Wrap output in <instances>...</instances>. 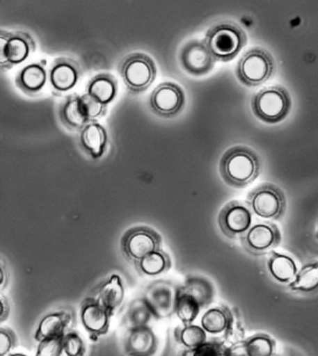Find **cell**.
<instances>
[{
    "mask_svg": "<svg viewBox=\"0 0 318 356\" xmlns=\"http://www.w3.org/2000/svg\"><path fill=\"white\" fill-rule=\"evenodd\" d=\"M260 160L248 147L235 146L224 153L219 163V172L227 184L242 188L253 183L260 174Z\"/></svg>",
    "mask_w": 318,
    "mask_h": 356,
    "instance_id": "1",
    "label": "cell"
},
{
    "mask_svg": "<svg viewBox=\"0 0 318 356\" xmlns=\"http://www.w3.org/2000/svg\"><path fill=\"white\" fill-rule=\"evenodd\" d=\"M204 41L216 62L227 63L234 60L243 50L248 37L238 24L223 22L210 27Z\"/></svg>",
    "mask_w": 318,
    "mask_h": 356,
    "instance_id": "2",
    "label": "cell"
},
{
    "mask_svg": "<svg viewBox=\"0 0 318 356\" xmlns=\"http://www.w3.org/2000/svg\"><path fill=\"white\" fill-rule=\"evenodd\" d=\"M123 83L132 94L146 92L157 76L155 62L143 53H134L123 57L119 65Z\"/></svg>",
    "mask_w": 318,
    "mask_h": 356,
    "instance_id": "3",
    "label": "cell"
},
{
    "mask_svg": "<svg viewBox=\"0 0 318 356\" xmlns=\"http://www.w3.org/2000/svg\"><path fill=\"white\" fill-rule=\"evenodd\" d=\"M292 108L289 92L282 86H270L260 90L251 100L255 116L266 123H278L286 119Z\"/></svg>",
    "mask_w": 318,
    "mask_h": 356,
    "instance_id": "4",
    "label": "cell"
},
{
    "mask_svg": "<svg viewBox=\"0 0 318 356\" xmlns=\"http://www.w3.org/2000/svg\"><path fill=\"white\" fill-rule=\"evenodd\" d=\"M275 60L265 49H251L242 56L237 67V76L241 83L257 87L268 81L275 72Z\"/></svg>",
    "mask_w": 318,
    "mask_h": 356,
    "instance_id": "5",
    "label": "cell"
},
{
    "mask_svg": "<svg viewBox=\"0 0 318 356\" xmlns=\"http://www.w3.org/2000/svg\"><path fill=\"white\" fill-rule=\"evenodd\" d=\"M246 204L253 215L267 220H279L283 218L287 208L283 191L271 183L254 188L246 197Z\"/></svg>",
    "mask_w": 318,
    "mask_h": 356,
    "instance_id": "6",
    "label": "cell"
},
{
    "mask_svg": "<svg viewBox=\"0 0 318 356\" xmlns=\"http://www.w3.org/2000/svg\"><path fill=\"white\" fill-rule=\"evenodd\" d=\"M35 42L29 33L24 31H0V67L1 70H12L21 65L35 53Z\"/></svg>",
    "mask_w": 318,
    "mask_h": 356,
    "instance_id": "7",
    "label": "cell"
},
{
    "mask_svg": "<svg viewBox=\"0 0 318 356\" xmlns=\"http://www.w3.org/2000/svg\"><path fill=\"white\" fill-rule=\"evenodd\" d=\"M160 234L149 227H134L128 229L122 239L123 254L134 264L141 261L149 254L161 250Z\"/></svg>",
    "mask_w": 318,
    "mask_h": 356,
    "instance_id": "8",
    "label": "cell"
},
{
    "mask_svg": "<svg viewBox=\"0 0 318 356\" xmlns=\"http://www.w3.org/2000/svg\"><path fill=\"white\" fill-rule=\"evenodd\" d=\"M178 289L177 284L166 280L155 281L148 286L143 300L155 318H169L175 314Z\"/></svg>",
    "mask_w": 318,
    "mask_h": 356,
    "instance_id": "9",
    "label": "cell"
},
{
    "mask_svg": "<svg viewBox=\"0 0 318 356\" xmlns=\"http://www.w3.org/2000/svg\"><path fill=\"white\" fill-rule=\"evenodd\" d=\"M240 239L248 254L264 256L278 248L281 242V232L276 224L263 222L252 226Z\"/></svg>",
    "mask_w": 318,
    "mask_h": 356,
    "instance_id": "10",
    "label": "cell"
},
{
    "mask_svg": "<svg viewBox=\"0 0 318 356\" xmlns=\"http://www.w3.org/2000/svg\"><path fill=\"white\" fill-rule=\"evenodd\" d=\"M185 92L175 82L166 81L158 85L150 97V106L158 116L173 118L180 114L185 105Z\"/></svg>",
    "mask_w": 318,
    "mask_h": 356,
    "instance_id": "11",
    "label": "cell"
},
{
    "mask_svg": "<svg viewBox=\"0 0 318 356\" xmlns=\"http://www.w3.org/2000/svg\"><path fill=\"white\" fill-rule=\"evenodd\" d=\"M252 216L253 213L248 204L232 201L225 205L219 213L218 226L225 236L237 239L251 228Z\"/></svg>",
    "mask_w": 318,
    "mask_h": 356,
    "instance_id": "12",
    "label": "cell"
},
{
    "mask_svg": "<svg viewBox=\"0 0 318 356\" xmlns=\"http://www.w3.org/2000/svg\"><path fill=\"white\" fill-rule=\"evenodd\" d=\"M181 67L191 75H207L215 67L216 60L210 54L204 40H193L181 49L180 54Z\"/></svg>",
    "mask_w": 318,
    "mask_h": 356,
    "instance_id": "13",
    "label": "cell"
},
{
    "mask_svg": "<svg viewBox=\"0 0 318 356\" xmlns=\"http://www.w3.org/2000/svg\"><path fill=\"white\" fill-rule=\"evenodd\" d=\"M81 76V67L75 60L59 57L49 70V81L54 94H65L74 89Z\"/></svg>",
    "mask_w": 318,
    "mask_h": 356,
    "instance_id": "14",
    "label": "cell"
},
{
    "mask_svg": "<svg viewBox=\"0 0 318 356\" xmlns=\"http://www.w3.org/2000/svg\"><path fill=\"white\" fill-rule=\"evenodd\" d=\"M78 140L79 147L88 157L100 160L108 147V131L97 120L90 122L79 131Z\"/></svg>",
    "mask_w": 318,
    "mask_h": 356,
    "instance_id": "15",
    "label": "cell"
},
{
    "mask_svg": "<svg viewBox=\"0 0 318 356\" xmlns=\"http://www.w3.org/2000/svg\"><path fill=\"white\" fill-rule=\"evenodd\" d=\"M111 318V314L95 300L94 297L87 298L81 303V323L90 336L98 338L108 333Z\"/></svg>",
    "mask_w": 318,
    "mask_h": 356,
    "instance_id": "16",
    "label": "cell"
},
{
    "mask_svg": "<svg viewBox=\"0 0 318 356\" xmlns=\"http://www.w3.org/2000/svg\"><path fill=\"white\" fill-rule=\"evenodd\" d=\"M48 79L46 61L41 60L22 67L16 75L15 84L24 95L35 97L42 91Z\"/></svg>",
    "mask_w": 318,
    "mask_h": 356,
    "instance_id": "17",
    "label": "cell"
},
{
    "mask_svg": "<svg viewBox=\"0 0 318 356\" xmlns=\"http://www.w3.org/2000/svg\"><path fill=\"white\" fill-rule=\"evenodd\" d=\"M125 346L129 356H152L157 350V337L149 325L128 328Z\"/></svg>",
    "mask_w": 318,
    "mask_h": 356,
    "instance_id": "18",
    "label": "cell"
},
{
    "mask_svg": "<svg viewBox=\"0 0 318 356\" xmlns=\"http://www.w3.org/2000/svg\"><path fill=\"white\" fill-rule=\"evenodd\" d=\"M125 295L122 278L118 275H112L98 286L94 298L112 316L122 306Z\"/></svg>",
    "mask_w": 318,
    "mask_h": 356,
    "instance_id": "19",
    "label": "cell"
},
{
    "mask_svg": "<svg viewBox=\"0 0 318 356\" xmlns=\"http://www.w3.org/2000/svg\"><path fill=\"white\" fill-rule=\"evenodd\" d=\"M59 120L70 131H81L90 122L85 111L81 95H68L59 106Z\"/></svg>",
    "mask_w": 318,
    "mask_h": 356,
    "instance_id": "20",
    "label": "cell"
},
{
    "mask_svg": "<svg viewBox=\"0 0 318 356\" xmlns=\"http://www.w3.org/2000/svg\"><path fill=\"white\" fill-rule=\"evenodd\" d=\"M119 91L117 79L109 73H100L90 79L86 92L102 105L109 106L115 100Z\"/></svg>",
    "mask_w": 318,
    "mask_h": 356,
    "instance_id": "21",
    "label": "cell"
},
{
    "mask_svg": "<svg viewBox=\"0 0 318 356\" xmlns=\"http://www.w3.org/2000/svg\"><path fill=\"white\" fill-rule=\"evenodd\" d=\"M266 268L273 281L287 286L294 280L298 273L297 264L292 257L276 252H271L269 256Z\"/></svg>",
    "mask_w": 318,
    "mask_h": 356,
    "instance_id": "22",
    "label": "cell"
},
{
    "mask_svg": "<svg viewBox=\"0 0 318 356\" xmlns=\"http://www.w3.org/2000/svg\"><path fill=\"white\" fill-rule=\"evenodd\" d=\"M71 321L70 314L67 312H54L43 317L38 325L35 339L38 342L43 339L64 336Z\"/></svg>",
    "mask_w": 318,
    "mask_h": 356,
    "instance_id": "23",
    "label": "cell"
},
{
    "mask_svg": "<svg viewBox=\"0 0 318 356\" xmlns=\"http://www.w3.org/2000/svg\"><path fill=\"white\" fill-rule=\"evenodd\" d=\"M180 286L199 303L202 309L212 303L215 291L213 284L207 279L200 276H189L185 283Z\"/></svg>",
    "mask_w": 318,
    "mask_h": 356,
    "instance_id": "24",
    "label": "cell"
},
{
    "mask_svg": "<svg viewBox=\"0 0 318 356\" xmlns=\"http://www.w3.org/2000/svg\"><path fill=\"white\" fill-rule=\"evenodd\" d=\"M287 287L290 291L301 294H312L318 291V261L304 265Z\"/></svg>",
    "mask_w": 318,
    "mask_h": 356,
    "instance_id": "25",
    "label": "cell"
},
{
    "mask_svg": "<svg viewBox=\"0 0 318 356\" xmlns=\"http://www.w3.org/2000/svg\"><path fill=\"white\" fill-rule=\"evenodd\" d=\"M231 309L225 305L214 307L205 312L201 319V327L211 335L224 334L228 327Z\"/></svg>",
    "mask_w": 318,
    "mask_h": 356,
    "instance_id": "26",
    "label": "cell"
},
{
    "mask_svg": "<svg viewBox=\"0 0 318 356\" xmlns=\"http://www.w3.org/2000/svg\"><path fill=\"white\" fill-rule=\"evenodd\" d=\"M136 270L145 276H158L168 272L172 266L171 259L166 252L159 250L149 254L141 261L136 263Z\"/></svg>",
    "mask_w": 318,
    "mask_h": 356,
    "instance_id": "27",
    "label": "cell"
},
{
    "mask_svg": "<svg viewBox=\"0 0 318 356\" xmlns=\"http://www.w3.org/2000/svg\"><path fill=\"white\" fill-rule=\"evenodd\" d=\"M201 306L181 286L178 289L177 306H175V314L183 325H191L198 317L201 312Z\"/></svg>",
    "mask_w": 318,
    "mask_h": 356,
    "instance_id": "28",
    "label": "cell"
},
{
    "mask_svg": "<svg viewBox=\"0 0 318 356\" xmlns=\"http://www.w3.org/2000/svg\"><path fill=\"white\" fill-rule=\"evenodd\" d=\"M175 339L186 349H193L207 341V332L204 328L196 325H183L175 330Z\"/></svg>",
    "mask_w": 318,
    "mask_h": 356,
    "instance_id": "29",
    "label": "cell"
},
{
    "mask_svg": "<svg viewBox=\"0 0 318 356\" xmlns=\"http://www.w3.org/2000/svg\"><path fill=\"white\" fill-rule=\"evenodd\" d=\"M246 356H273L276 352V341L267 334H256L243 343Z\"/></svg>",
    "mask_w": 318,
    "mask_h": 356,
    "instance_id": "30",
    "label": "cell"
},
{
    "mask_svg": "<svg viewBox=\"0 0 318 356\" xmlns=\"http://www.w3.org/2000/svg\"><path fill=\"white\" fill-rule=\"evenodd\" d=\"M153 314L149 307L147 306L143 298L134 300L131 304L127 314H126V321L129 328L141 327V325H148Z\"/></svg>",
    "mask_w": 318,
    "mask_h": 356,
    "instance_id": "31",
    "label": "cell"
},
{
    "mask_svg": "<svg viewBox=\"0 0 318 356\" xmlns=\"http://www.w3.org/2000/svg\"><path fill=\"white\" fill-rule=\"evenodd\" d=\"M180 356H230V352L222 342L210 341L193 349L185 350Z\"/></svg>",
    "mask_w": 318,
    "mask_h": 356,
    "instance_id": "32",
    "label": "cell"
},
{
    "mask_svg": "<svg viewBox=\"0 0 318 356\" xmlns=\"http://www.w3.org/2000/svg\"><path fill=\"white\" fill-rule=\"evenodd\" d=\"M224 335L227 342L232 344V346H237V345L242 343L244 336H245V330H244L242 322H241L240 314L235 313L232 309L230 314L228 327L225 331Z\"/></svg>",
    "mask_w": 318,
    "mask_h": 356,
    "instance_id": "33",
    "label": "cell"
},
{
    "mask_svg": "<svg viewBox=\"0 0 318 356\" xmlns=\"http://www.w3.org/2000/svg\"><path fill=\"white\" fill-rule=\"evenodd\" d=\"M65 336V335H64ZM64 336L43 339L38 344L35 356H61L64 352Z\"/></svg>",
    "mask_w": 318,
    "mask_h": 356,
    "instance_id": "34",
    "label": "cell"
},
{
    "mask_svg": "<svg viewBox=\"0 0 318 356\" xmlns=\"http://www.w3.org/2000/svg\"><path fill=\"white\" fill-rule=\"evenodd\" d=\"M64 352L67 356H84L85 345L84 339L78 333L70 331L64 336Z\"/></svg>",
    "mask_w": 318,
    "mask_h": 356,
    "instance_id": "35",
    "label": "cell"
},
{
    "mask_svg": "<svg viewBox=\"0 0 318 356\" xmlns=\"http://www.w3.org/2000/svg\"><path fill=\"white\" fill-rule=\"evenodd\" d=\"M82 102L85 111H86L88 119L90 122H95L97 119H100L105 116L108 106L102 105L94 98L89 97L87 94L81 95Z\"/></svg>",
    "mask_w": 318,
    "mask_h": 356,
    "instance_id": "36",
    "label": "cell"
},
{
    "mask_svg": "<svg viewBox=\"0 0 318 356\" xmlns=\"http://www.w3.org/2000/svg\"><path fill=\"white\" fill-rule=\"evenodd\" d=\"M15 335L9 328L2 327L0 331V356H8L15 345Z\"/></svg>",
    "mask_w": 318,
    "mask_h": 356,
    "instance_id": "37",
    "label": "cell"
},
{
    "mask_svg": "<svg viewBox=\"0 0 318 356\" xmlns=\"http://www.w3.org/2000/svg\"><path fill=\"white\" fill-rule=\"evenodd\" d=\"M1 322H4L8 318L10 314V305L9 301H8L6 297L3 294H1Z\"/></svg>",
    "mask_w": 318,
    "mask_h": 356,
    "instance_id": "38",
    "label": "cell"
},
{
    "mask_svg": "<svg viewBox=\"0 0 318 356\" xmlns=\"http://www.w3.org/2000/svg\"><path fill=\"white\" fill-rule=\"evenodd\" d=\"M1 289H3L5 286L8 284V281L6 280V272H5V267L3 263H2L1 266Z\"/></svg>",
    "mask_w": 318,
    "mask_h": 356,
    "instance_id": "39",
    "label": "cell"
},
{
    "mask_svg": "<svg viewBox=\"0 0 318 356\" xmlns=\"http://www.w3.org/2000/svg\"><path fill=\"white\" fill-rule=\"evenodd\" d=\"M8 356H27L24 355V353H13V355H9Z\"/></svg>",
    "mask_w": 318,
    "mask_h": 356,
    "instance_id": "40",
    "label": "cell"
},
{
    "mask_svg": "<svg viewBox=\"0 0 318 356\" xmlns=\"http://www.w3.org/2000/svg\"><path fill=\"white\" fill-rule=\"evenodd\" d=\"M315 238H317V239L318 240V226L317 229V232H315Z\"/></svg>",
    "mask_w": 318,
    "mask_h": 356,
    "instance_id": "41",
    "label": "cell"
},
{
    "mask_svg": "<svg viewBox=\"0 0 318 356\" xmlns=\"http://www.w3.org/2000/svg\"><path fill=\"white\" fill-rule=\"evenodd\" d=\"M230 356H231V355H230Z\"/></svg>",
    "mask_w": 318,
    "mask_h": 356,
    "instance_id": "42",
    "label": "cell"
}]
</instances>
